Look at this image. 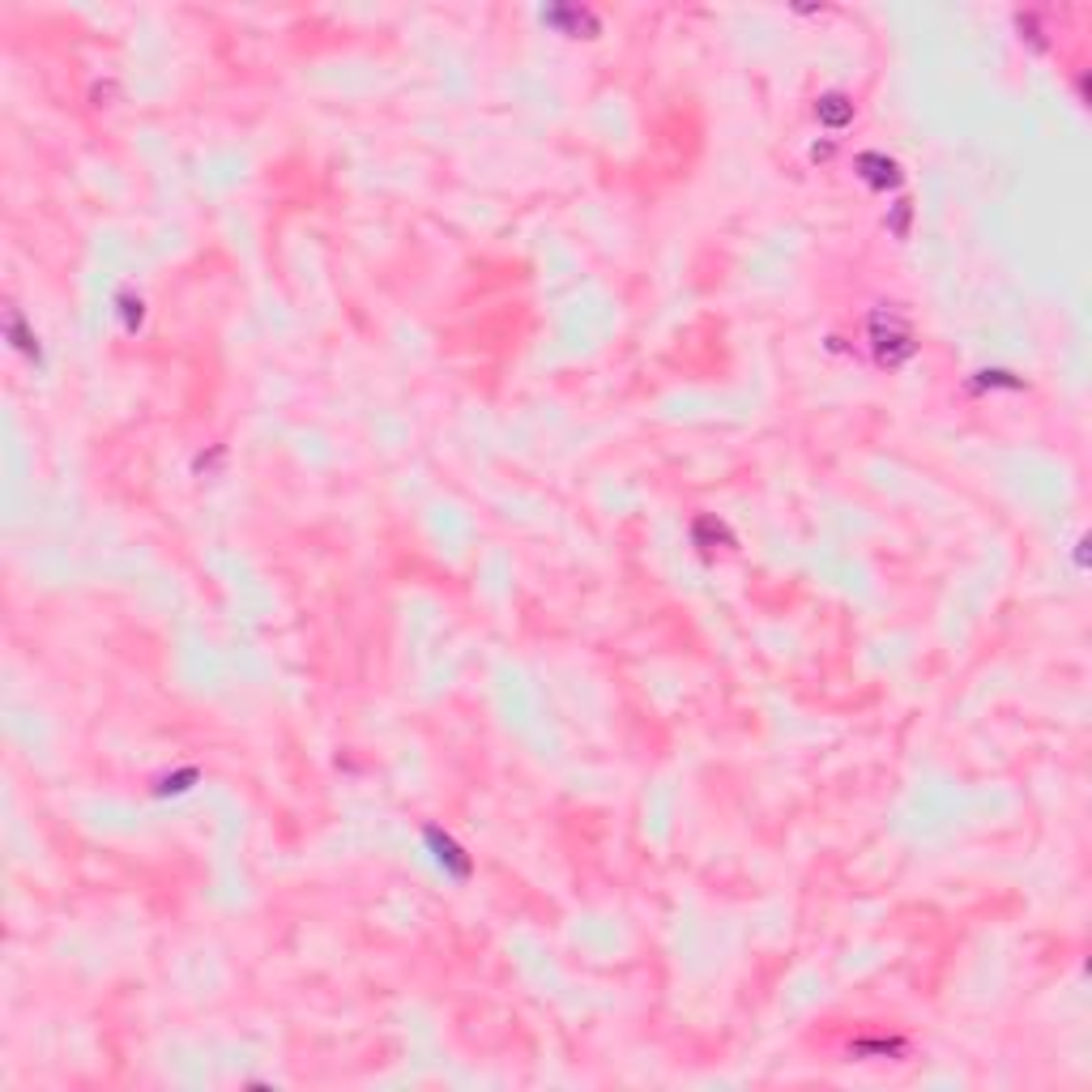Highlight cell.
<instances>
[{"label":"cell","instance_id":"2","mask_svg":"<svg viewBox=\"0 0 1092 1092\" xmlns=\"http://www.w3.org/2000/svg\"><path fill=\"white\" fill-rule=\"evenodd\" d=\"M815 116L824 124H832V128H845V124L853 120V103L845 95H824L820 98V107H815Z\"/></svg>","mask_w":1092,"mask_h":1092},{"label":"cell","instance_id":"1","mask_svg":"<svg viewBox=\"0 0 1092 1092\" xmlns=\"http://www.w3.org/2000/svg\"><path fill=\"white\" fill-rule=\"evenodd\" d=\"M858 167H862V175L871 179V184H879V188H888V184H897V163L892 158H883V154H862L858 158Z\"/></svg>","mask_w":1092,"mask_h":1092},{"label":"cell","instance_id":"3","mask_svg":"<svg viewBox=\"0 0 1092 1092\" xmlns=\"http://www.w3.org/2000/svg\"><path fill=\"white\" fill-rule=\"evenodd\" d=\"M546 22L555 26H568V30H598V22H593V13H584V9H551V13H542Z\"/></svg>","mask_w":1092,"mask_h":1092}]
</instances>
